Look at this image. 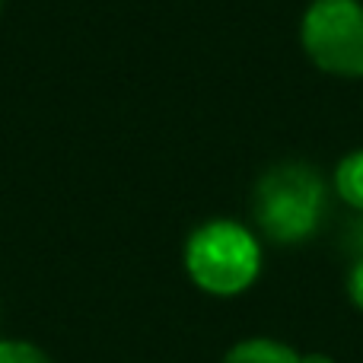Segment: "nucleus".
<instances>
[{
  "mask_svg": "<svg viewBox=\"0 0 363 363\" xmlns=\"http://www.w3.org/2000/svg\"><path fill=\"white\" fill-rule=\"evenodd\" d=\"M223 363H300V354L274 338H245L226 351Z\"/></svg>",
  "mask_w": 363,
  "mask_h": 363,
  "instance_id": "obj_4",
  "label": "nucleus"
},
{
  "mask_svg": "<svg viewBox=\"0 0 363 363\" xmlns=\"http://www.w3.org/2000/svg\"><path fill=\"white\" fill-rule=\"evenodd\" d=\"M252 217L271 242H306L309 236L319 233L322 217H325V182L313 166H274L255 185Z\"/></svg>",
  "mask_w": 363,
  "mask_h": 363,
  "instance_id": "obj_1",
  "label": "nucleus"
},
{
  "mask_svg": "<svg viewBox=\"0 0 363 363\" xmlns=\"http://www.w3.org/2000/svg\"><path fill=\"white\" fill-rule=\"evenodd\" d=\"M335 188L345 204L363 211V150H354L341 160L338 172H335Z\"/></svg>",
  "mask_w": 363,
  "mask_h": 363,
  "instance_id": "obj_5",
  "label": "nucleus"
},
{
  "mask_svg": "<svg viewBox=\"0 0 363 363\" xmlns=\"http://www.w3.org/2000/svg\"><path fill=\"white\" fill-rule=\"evenodd\" d=\"M347 296H351L354 309L363 313V258L351 264V274H347Z\"/></svg>",
  "mask_w": 363,
  "mask_h": 363,
  "instance_id": "obj_7",
  "label": "nucleus"
},
{
  "mask_svg": "<svg viewBox=\"0 0 363 363\" xmlns=\"http://www.w3.org/2000/svg\"><path fill=\"white\" fill-rule=\"evenodd\" d=\"M185 271L211 296H239L262 271V249L252 230L233 220H211L185 242Z\"/></svg>",
  "mask_w": 363,
  "mask_h": 363,
  "instance_id": "obj_2",
  "label": "nucleus"
},
{
  "mask_svg": "<svg viewBox=\"0 0 363 363\" xmlns=\"http://www.w3.org/2000/svg\"><path fill=\"white\" fill-rule=\"evenodd\" d=\"M300 35L315 67L363 77V6L357 0H315L303 16Z\"/></svg>",
  "mask_w": 363,
  "mask_h": 363,
  "instance_id": "obj_3",
  "label": "nucleus"
},
{
  "mask_svg": "<svg viewBox=\"0 0 363 363\" xmlns=\"http://www.w3.org/2000/svg\"><path fill=\"white\" fill-rule=\"evenodd\" d=\"M300 363H335L328 354H300Z\"/></svg>",
  "mask_w": 363,
  "mask_h": 363,
  "instance_id": "obj_8",
  "label": "nucleus"
},
{
  "mask_svg": "<svg viewBox=\"0 0 363 363\" xmlns=\"http://www.w3.org/2000/svg\"><path fill=\"white\" fill-rule=\"evenodd\" d=\"M0 363H51L42 347L29 345L19 338H4L0 341Z\"/></svg>",
  "mask_w": 363,
  "mask_h": 363,
  "instance_id": "obj_6",
  "label": "nucleus"
}]
</instances>
